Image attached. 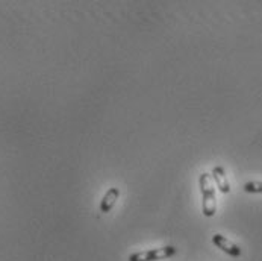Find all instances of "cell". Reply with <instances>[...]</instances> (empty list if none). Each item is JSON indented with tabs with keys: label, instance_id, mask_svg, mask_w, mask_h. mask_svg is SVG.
I'll use <instances>...</instances> for the list:
<instances>
[{
	"label": "cell",
	"instance_id": "7a4b0ae2",
	"mask_svg": "<svg viewBox=\"0 0 262 261\" xmlns=\"http://www.w3.org/2000/svg\"><path fill=\"white\" fill-rule=\"evenodd\" d=\"M178 254V249L174 246H162V248H153L147 251L130 254L127 261H159L171 258Z\"/></svg>",
	"mask_w": 262,
	"mask_h": 261
},
{
	"label": "cell",
	"instance_id": "6da1fadb",
	"mask_svg": "<svg viewBox=\"0 0 262 261\" xmlns=\"http://www.w3.org/2000/svg\"><path fill=\"white\" fill-rule=\"evenodd\" d=\"M200 191H202V213L205 217H212L217 213V197L215 188L212 184V175L202 173L199 178Z\"/></svg>",
	"mask_w": 262,
	"mask_h": 261
},
{
	"label": "cell",
	"instance_id": "8992f818",
	"mask_svg": "<svg viewBox=\"0 0 262 261\" xmlns=\"http://www.w3.org/2000/svg\"><path fill=\"white\" fill-rule=\"evenodd\" d=\"M246 193H262V181H249L244 184Z\"/></svg>",
	"mask_w": 262,
	"mask_h": 261
},
{
	"label": "cell",
	"instance_id": "3957f363",
	"mask_svg": "<svg viewBox=\"0 0 262 261\" xmlns=\"http://www.w3.org/2000/svg\"><path fill=\"white\" fill-rule=\"evenodd\" d=\"M212 243H214L220 251H223L225 254L233 257V258H238V257L243 255L241 248H239L236 243H233L232 240H229L227 237L222 235V234H214V235H212Z\"/></svg>",
	"mask_w": 262,
	"mask_h": 261
},
{
	"label": "cell",
	"instance_id": "277c9868",
	"mask_svg": "<svg viewBox=\"0 0 262 261\" xmlns=\"http://www.w3.org/2000/svg\"><path fill=\"white\" fill-rule=\"evenodd\" d=\"M118 197H120V190H118L117 187L108 188V191L103 194V197H102V200H100V211L105 213V214L110 213L114 208V205L117 204Z\"/></svg>",
	"mask_w": 262,
	"mask_h": 261
},
{
	"label": "cell",
	"instance_id": "5b68a950",
	"mask_svg": "<svg viewBox=\"0 0 262 261\" xmlns=\"http://www.w3.org/2000/svg\"><path fill=\"white\" fill-rule=\"evenodd\" d=\"M212 179L215 181V184L219 187V190L223 193V194H227V193H230V184H229V179H227V176H226V172L225 169L222 167V166H215L214 169H212Z\"/></svg>",
	"mask_w": 262,
	"mask_h": 261
}]
</instances>
